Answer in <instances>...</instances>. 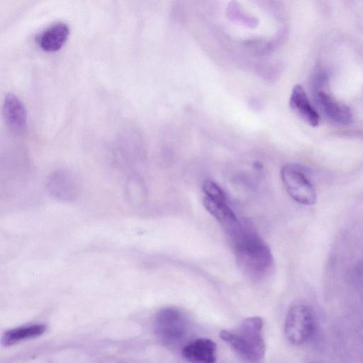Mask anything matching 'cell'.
I'll return each mask as SVG.
<instances>
[{"label":"cell","instance_id":"cell-3","mask_svg":"<svg viewBox=\"0 0 363 363\" xmlns=\"http://www.w3.org/2000/svg\"><path fill=\"white\" fill-rule=\"evenodd\" d=\"M281 177L288 194L295 201L306 206L315 203V189L300 165H284L281 169Z\"/></svg>","mask_w":363,"mask_h":363},{"label":"cell","instance_id":"cell-8","mask_svg":"<svg viewBox=\"0 0 363 363\" xmlns=\"http://www.w3.org/2000/svg\"><path fill=\"white\" fill-rule=\"evenodd\" d=\"M182 354L191 363H214L216 345L208 338L196 339L183 348Z\"/></svg>","mask_w":363,"mask_h":363},{"label":"cell","instance_id":"cell-7","mask_svg":"<svg viewBox=\"0 0 363 363\" xmlns=\"http://www.w3.org/2000/svg\"><path fill=\"white\" fill-rule=\"evenodd\" d=\"M289 106L291 110L308 125L317 126L319 124V115L311 104L301 85H296L293 88L289 99Z\"/></svg>","mask_w":363,"mask_h":363},{"label":"cell","instance_id":"cell-6","mask_svg":"<svg viewBox=\"0 0 363 363\" xmlns=\"http://www.w3.org/2000/svg\"><path fill=\"white\" fill-rule=\"evenodd\" d=\"M2 114L7 128L13 133H23L27 127V111L23 103L13 93L7 94L2 105Z\"/></svg>","mask_w":363,"mask_h":363},{"label":"cell","instance_id":"cell-2","mask_svg":"<svg viewBox=\"0 0 363 363\" xmlns=\"http://www.w3.org/2000/svg\"><path fill=\"white\" fill-rule=\"evenodd\" d=\"M262 325L259 317H251L245 319L235 330H222L220 336L245 362L259 363L266 350Z\"/></svg>","mask_w":363,"mask_h":363},{"label":"cell","instance_id":"cell-1","mask_svg":"<svg viewBox=\"0 0 363 363\" xmlns=\"http://www.w3.org/2000/svg\"><path fill=\"white\" fill-rule=\"evenodd\" d=\"M227 233L241 269L254 278L262 277L269 272L273 264L272 252L252 228L240 222Z\"/></svg>","mask_w":363,"mask_h":363},{"label":"cell","instance_id":"cell-12","mask_svg":"<svg viewBox=\"0 0 363 363\" xmlns=\"http://www.w3.org/2000/svg\"><path fill=\"white\" fill-rule=\"evenodd\" d=\"M317 97L322 111L328 118L339 124L350 123L352 113L346 105L335 101L325 92H318Z\"/></svg>","mask_w":363,"mask_h":363},{"label":"cell","instance_id":"cell-14","mask_svg":"<svg viewBox=\"0 0 363 363\" xmlns=\"http://www.w3.org/2000/svg\"><path fill=\"white\" fill-rule=\"evenodd\" d=\"M202 189L206 196L216 199H225L223 190L211 180H205L203 182Z\"/></svg>","mask_w":363,"mask_h":363},{"label":"cell","instance_id":"cell-11","mask_svg":"<svg viewBox=\"0 0 363 363\" xmlns=\"http://www.w3.org/2000/svg\"><path fill=\"white\" fill-rule=\"evenodd\" d=\"M205 208L223 226L226 232L235 227L240 221L226 203L225 199L203 198Z\"/></svg>","mask_w":363,"mask_h":363},{"label":"cell","instance_id":"cell-15","mask_svg":"<svg viewBox=\"0 0 363 363\" xmlns=\"http://www.w3.org/2000/svg\"><path fill=\"white\" fill-rule=\"evenodd\" d=\"M313 363H315V362H313Z\"/></svg>","mask_w":363,"mask_h":363},{"label":"cell","instance_id":"cell-10","mask_svg":"<svg viewBox=\"0 0 363 363\" xmlns=\"http://www.w3.org/2000/svg\"><path fill=\"white\" fill-rule=\"evenodd\" d=\"M48 190L56 199L63 201L73 200L77 194V183L73 176L65 172H59L49 179Z\"/></svg>","mask_w":363,"mask_h":363},{"label":"cell","instance_id":"cell-9","mask_svg":"<svg viewBox=\"0 0 363 363\" xmlns=\"http://www.w3.org/2000/svg\"><path fill=\"white\" fill-rule=\"evenodd\" d=\"M69 33V27L67 23L57 22L44 30L38 35L37 42L44 51L55 52L65 45Z\"/></svg>","mask_w":363,"mask_h":363},{"label":"cell","instance_id":"cell-13","mask_svg":"<svg viewBox=\"0 0 363 363\" xmlns=\"http://www.w3.org/2000/svg\"><path fill=\"white\" fill-rule=\"evenodd\" d=\"M46 329L45 325L40 323L14 328L4 333L1 337V344L8 347L21 341L33 339L40 336L46 331Z\"/></svg>","mask_w":363,"mask_h":363},{"label":"cell","instance_id":"cell-5","mask_svg":"<svg viewBox=\"0 0 363 363\" xmlns=\"http://www.w3.org/2000/svg\"><path fill=\"white\" fill-rule=\"evenodd\" d=\"M285 335L293 345L308 341L315 330V320L311 308L303 304L294 306L289 311L285 321Z\"/></svg>","mask_w":363,"mask_h":363},{"label":"cell","instance_id":"cell-4","mask_svg":"<svg viewBox=\"0 0 363 363\" xmlns=\"http://www.w3.org/2000/svg\"><path fill=\"white\" fill-rule=\"evenodd\" d=\"M154 328L157 337L162 342L174 345L180 342L186 333V320L178 309L163 308L155 315Z\"/></svg>","mask_w":363,"mask_h":363}]
</instances>
